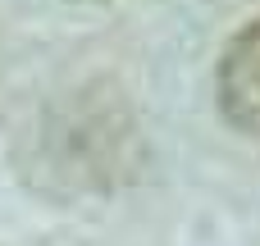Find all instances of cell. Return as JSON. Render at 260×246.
I'll list each match as a JSON object with an SVG mask.
<instances>
[{"label": "cell", "mask_w": 260, "mask_h": 246, "mask_svg": "<svg viewBox=\"0 0 260 246\" xmlns=\"http://www.w3.org/2000/svg\"><path fill=\"white\" fill-rule=\"evenodd\" d=\"M215 91H219V110L224 119L260 137V18L247 23L219 55V73H215Z\"/></svg>", "instance_id": "1"}]
</instances>
